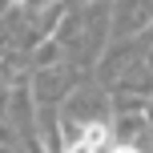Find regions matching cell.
<instances>
[{
  "label": "cell",
  "instance_id": "2",
  "mask_svg": "<svg viewBox=\"0 0 153 153\" xmlns=\"http://www.w3.org/2000/svg\"><path fill=\"white\" fill-rule=\"evenodd\" d=\"M113 153H137V145H129V141H121V145H117Z\"/></svg>",
  "mask_w": 153,
  "mask_h": 153
},
{
  "label": "cell",
  "instance_id": "1",
  "mask_svg": "<svg viewBox=\"0 0 153 153\" xmlns=\"http://www.w3.org/2000/svg\"><path fill=\"white\" fill-rule=\"evenodd\" d=\"M69 153H97V145L85 137V141H76V145H69Z\"/></svg>",
  "mask_w": 153,
  "mask_h": 153
}]
</instances>
